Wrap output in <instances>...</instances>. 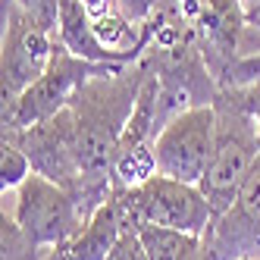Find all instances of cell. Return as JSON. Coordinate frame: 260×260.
Instances as JSON below:
<instances>
[{
	"label": "cell",
	"instance_id": "10",
	"mask_svg": "<svg viewBox=\"0 0 260 260\" xmlns=\"http://www.w3.org/2000/svg\"><path fill=\"white\" fill-rule=\"evenodd\" d=\"M138 235L151 260H216L204 235H188L160 226H138Z\"/></svg>",
	"mask_w": 260,
	"mask_h": 260
},
{
	"label": "cell",
	"instance_id": "14",
	"mask_svg": "<svg viewBox=\"0 0 260 260\" xmlns=\"http://www.w3.org/2000/svg\"><path fill=\"white\" fill-rule=\"evenodd\" d=\"M257 79H260V50L257 53H248V57H241L235 63L226 88H238V85H248V82H257Z\"/></svg>",
	"mask_w": 260,
	"mask_h": 260
},
{
	"label": "cell",
	"instance_id": "6",
	"mask_svg": "<svg viewBox=\"0 0 260 260\" xmlns=\"http://www.w3.org/2000/svg\"><path fill=\"white\" fill-rule=\"evenodd\" d=\"M216 144V107L204 104L173 116L154 138L157 170L170 179L201 185Z\"/></svg>",
	"mask_w": 260,
	"mask_h": 260
},
{
	"label": "cell",
	"instance_id": "17",
	"mask_svg": "<svg viewBox=\"0 0 260 260\" xmlns=\"http://www.w3.org/2000/svg\"><path fill=\"white\" fill-rule=\"evenodd\" d=\"M241 4H245V10H248V19L254 22L260 16V0H241Z\"/></svg>",
	"mask_w": 260,
	"mask_h": 260
},
{
	"label": "cell",
	"instance_id": "2",
	"mask_svg": "<svg viewBox=\"0 0 260 260\" xmlns=\"http://www.w3.org/2000/svg\"><path fill=\"white\" fill-rule=\"evenodd\" d=\"M113 198L119 201L125 229L160 226V229H176L188 235H204L210 229V222L216 219L201 185L179 182L163 173L151 176L135 188L113 191Z\"/></svg>",
	"mask_w": 260,
	"mask_h": 260
},
{
	"label": "cell",
	"instance_id": "7",
	"mask_svg": "<svg viewBox=\"0 0 260 260\" xmlns=\"http://www.w3.org/2000/svg\"><path fill=\"white\" fill-rule=\"evenodd\" d=\"M204 241L216 260H260V157L235 204L210 222Z\"/></svg>",
	"mask_w": 260,
	"mask_h": 260
},
{
	"label": "cell",
	"instance_id": "9",
	"mask_svg": "<svg viewBox=\"0 0 260 260\" xmlns=\"http://www.w3.org/2000/svg\"><path fill=\"white\" fill-rule=\"evenodd\" d=\"M57 38L63 47H69L76 57L91 60V63H119L128 66L132 60L122 53L110 50L94 31V19H91L88 7L82 0H60V13H57Z\"/></svg>",
	"mask_w": 260,
	"mask_h": 260
},
{
	"label": "cell",
	"instance_id": "1",
	"mask_svg": "<svg viewBox=\"0 0 260 260\" xmlns=\"http://www.w3.org/2000/svg\"><path fill=\"white\" fill-rule=\"evenodd\" d=\"M213 107H216V144L207 176L201 179V191L207 194L213 213L219 216L235 204L251 166L260 157V128L229 88H222L216 94Z\"/></svg>",
	"mask_w": 260,
	"mask_h": 260
},
{
	"label": "cell",
	"instance_id": "11",
	"mask_svg": "<svg viewBox=\"0 0 260 260\" xmlns=\"http://www.w3.org/2000/svg\"><path fill=\"white\" fill-rule=\"evenodd\" d=\"M31 173H35V166H31L28 154L16 141L0 138V188H4V194L10 188H19Z\"/></svg>",
	"mask_w": 260,
	"mask_h": 260
},
{
	"label": "cell",
	"instance_id": "16",
	"mask_svg": "<svg viewBox=\"0 0 260 260\" xmlns=\"http://www.w3.org/2000/svg\"><path fill=\"white\" fill-rule=\"evenodd\" d=\"M82 4L88 7V13H91V19H98V16H107V13H113V10H119V7H116V0H82Z\"/></svg>",
	"mask_w": 260,
	"mask_h": 260
},
{
	"label": "cell",
	"instance_id": "5",
	"mask_svg": "<svg viewBox=\"0 0 260 260\" xmlns=\"http://www.w3.org/2000/svg\"><path fill=\"white\" fill-rule=\"evenodd\" d=\"M13 219L19 226V232L25 235V241L38 251L63 245L76 232H82V226L88 222L72 191L44 179L41 173H31L16 188Z\"/></svg>",
	"mask_w": 260,
	"mask_h": 260
},
{
	"label": "cell",
	"instance_id": "8",
	"mask_svg": "<svg viewBox=\"0 0 260 260\" xmlns=\"http://www.w3.org/2000/svg\"><path fill=\"white\" fill-rule=\"evenodd\" d=\"M122 232H125V219L119 210V201L110 198L88 216L82 232H76L57 248H47L41 260H107V254L113 251Z\"/></svg>",
	"mask_w": 260,
	"mask_h": 260
},
{
	"label": "cell",
	"instance_id": "12",
	"mask_svg": "<svg viewBox=\"0 0 260 260\" xmlns=\"http://www.w3.org/2000/svg\"><path fill=\"white\" fill-rule=\"evenodd\" d=\"M107 260H151V257H147V248H144L138 229H125L113 245V251L107 254Z\"/></svg>",
	"mask_w": 260,
	"mask_h": 260
},
{
	"label": "cell",
	"instance_id": "13",
	"mask_svg": "<svg viewBox=\"0 0 260 260\" xmlns=\"http://www.w3.org/2000/svg\"><path fill=\"white\" fill-rule=\"evenodd\" d=\"M160 4H163V0H116L119 13L125 16L128 22H135V25H144V22L157 13Z\"/></svg>",
	"mask_w": 260,
	"mask_h": 260
},
{
	"label": "cell",
	"instance_id": "4",
	"mask_svg": "<svg viewBox=\"0 0 260 260\" xmlns=\"http://www.w3.org/2000/svg\"><path fill=\"white\" fill-rule=\"evenodd\" d=\"M116 69H122V66L119 63H91V60L76 57L57 38L44 76L31 88H25L22 98L10 110H4V116H0L4 119V128H25V125H35V122H41L53 113H60L85 82L98 79V76H110Z\"/></svg>",
	"mask_w": 260,
	"mask_h": 260
},
{
	"label": "cell",
	"instance_id": "15",
	"mask_svg": "<svg viewBox=\"0 0 260 260\" xmlns=\"http://www.w3.org/2000/svg\"><path fill=\"white\" fill-rule=\"evenodd\" d=\"M229 91L238 98V104L254 116V122L260 128V79L257 82H248V85H238V88H229Z\"/></svg>",
	"mask_w": 260,
	"mask_h": 260
},
{
	"label": "cell",
	"instance_id": "3",
	"mask_svg": "<svg viewBox=\"0 0 260 260\" xmlns=\"http://www.w3.org/2000/svg\"><path fill=\"white\" fill-rule=\"evenodd\" d=\"M57 31L35 19L16 0H4V41H0V98L4 110H10L44 76L50 63Z\"/></svg>",
	"mask_w": 260,
	"mask_h": 260
}]
</instances>
